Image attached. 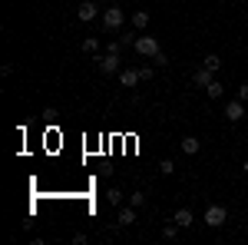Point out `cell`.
Masks as SVG:
<instances>
[{
	"instance_id": "obj_1",
	"label": "cell",
	"mask_w": 248,
	"mask_h": 245,
	"mask_svg": "<svg viewBox=\"0 0 248 245\" xmlns=\"http://www.w3.org/2000/svg\"><path fill=\"white\" fill-rule=\"evenodd\" d=\"M123 20H126V14H123V7H119V3L106 7V10H103V30H106V33H116V30L123 27Z\"/></svg>"
},
{
	"instance_id": "obj_19",
	"label": "cell",
	"mask_w": 248,
	"mask_h": 245,
	"mask_svg": "<svg viewBox=\"0 0 248 245\" xmlns=\"http://www.w3.org/2000/svg\"><path fill=\"white\" fill-rule=\"evenodd\" d=\"M129 206H146V192H133V196H129Z\"/></svg>"
},
{
	"instance_id": "obj_10",
	"label": "cell",
	"mask_w": 248,
	"mask_h": 245,
	"mask_svg": "<svg viewBox=\"0 0 248 245\" xmlns=\"http://www.w3.org/2000/svg\"><path fill=\"white\" fill-rule=\"evenodd\" d=\"M175 222H179L182 229H189L192 222H195V215H192V209H186V206H182V209H175Z\"/></svg>"
},
{
	"instance_id": "obj_12",
	"label": "cell",
	"mask_w": 248,
	"mask_h": 245,
	"mask_svg": "<svg viewBox=\"0 0 248 245\" xmlns=\"http://www.w3.org/2000/svg\"><path fill=\"white\" fill-rule=\"evenodd\" d=\"M133 27L136 30H146V27H149V10H136L133 14Z\"/></svg>"
},
{
	"instance_id": "obj_16",
	"label": "cell",
	"mask_w": 248,
	"mask_h": 245,
	"mask_svg": "<svg viewBox=\"0 0 248 245\" xmlns=\"http://www.w3.org/2000/svg\"><path fill=\"white\" fill-rule=\"evenodd\" d=\"M106 199H109V202H113L116 209L123 206V192H119V189H109V192H106Z\"/></svg>"
},
{
	"instance_id": "obj_3",
	"label": "cell",
	"mask_w": 248,
	"mask_h": 245,
	"mask_svg": "<svg viewBox=\"0 0 248 245\" xmlns=\"http://www.w3.org/2000/svg\"><path fill=\"white\" fill-rule=\"evenodd\" d=\"M136 53H142V57H155L159 53V40L155 37H136Z\"/></svg>"
},
{
	"instance_id": "obj_14",
	"label": "cell",
	"mask_w": 248,
	"mask_h": 245,
	"mask_svg": "<svg viewBox=\"0 0 248 245\" xmlns=\"http://www.w3.org/2000/svg\"><path fill=\"white\" fill-rule=\"evenodd\" d=\"M202 63H205L209 70H215V73H218V66H222V57H218V53H209V57L202 60Z\"/></svg>"
},
{
	"instance_id": "obj_2",
	"label": "cell",
	"mask_w": 248,
	"mask_h": 245,
	"mask_svg": "<svg viewBox=\"0 0 248 245\" xmlns=\"http://www.w3.org/2000/svg\"><path fill=\"white\" fill-rule=\"evenodd\" d=\"M225 219H229V209L225 206H209L205 209V226L218 229V226H225Z\"/></svg>"
},
{
	"instance_id": "obj_5",
	"label": "cell",
	"mask_w": 248,
	"mask_h": 245,
	"mask_svg": "<svg viewBox=\"0 0 248 245\" xmlns=\"http://www.w3.org/2000/svg\"><path fill=\"white\" fill-rule=\"evenodd\" d=\"M225 116H229L232 123H238V119L245 116V99H238V96L229 99V103H225Z\"/></svg>"
},
{
	"instance_id": "obj_7",
	"label": "cell",
	"mask_w": 248,
	"mask_h": 245,
	"mask_svg": "<svg viewBox=\"0 0 248 245\" xmlns=\"http://www.w3.org/2000/svg\"><path fill=\"white\" fill-rule=\"evenodd\" d=\"M139 80H142V76H139V70H133V66H123V70H119V83H123L126 90H133Z\"/></svg>"
},
{
	"instance_id": "obj_22",
	"label": "cell",
	"mask_w": 248,
	"mask_h": 245,
	"mask_svg": "<svg viewBox=\"0 0 248 245\" xmlns=\"http://www.w3.org/2000/svg\"><path fill=\"white\" fill-rule=\"evenodd\" d=\"M238 99H245V103H248V83H242V86H238Z\"/></svg>"
},
{
	"instance_id": "obj_13",
	"label": "cell",
	"mask_w": 248,
	"mask_h": 245,
	"mask_svg": "<svg viewBox=\"0 0 248 245\" xmlns=\"http://www.w3.org/2000/svg\"><path fill=\"white\" fill-rule=\"evenodd\" d=\"M205 93H209V96H212V99H218V96L225 93V86H222V83H218V80H212L209 86H205Z\"/></svg>"
},
{
	"instance_id": "obj_9",
	"label": "cell",
	"mask_w": 248,
	"mask_h": 245,
	"mask_svg": "<svg viewBox=\"0 0 248 245\" xmlns=\"http://www.w3.org/2000/svg\"><path fill=\"white\" fill-rule=\"evenodd\" d=\"M119 226H133L136 222V206H119Z\"/></svg>"
},
{
	"instance_id": "obj_6",
	"label": "cell",
	"mask_w": 248,
	"mask_h": 245,
	"mask_svg": "<svg viewBox=\"0 0 248 245\" xmlns=\"http://www.w3.org/2000/svg\"><path fill=\"white\" fill-rule=\"evenodd\" d=\"M96 14H99V7H96V0H83L77 7V17L83 20V23H90V20H96Z\"/></svg>"
},
{
	"instance_id": "obj_20",
	"label": "cell",
	"mask_w": 248,
	"mask_h": 245,
	"mask_svg": "<svg viewBox=\"0 0 248 245\" xmlns=\"http://www.w3.org/2000/svg\"><path fill=\"white\" fill-rule=\"evenodd\" d=\"M179 229H182V226H166V229H162V235H166V239H175V235H179Z\"/></svg>"
},
{
	"instance_id": "obj_24",
	"label": "cell",
	"mask_w": 248,
	"mask_h": 245,
	"mask_svg": "<svg viewBox=\"0 0 248 245\" xmlns=\"http://www.w3.org/2000/svg\"><path fill=\"white\" fill-rule=\"evenodd\" d=\"M245 206H248V199H245Z\"/></svg>"
},
{
	"instance_id": "obj_23",
	"label": "cell",
	"mask_w": 248,
	"mask_h": 245,
	"mask_svg": "<svg viewBox=\"0 0 248 245\" xmlns=\"http://www.w3.org/2000/svg\"><path fill=\"white\" fill-rule=\"evenodd\" d=\"M242 172H245V176H248V159H245V166H242Z\"/></svg>"
},
{
	"instance_id": "obj_4",
	"label": "cell",
	"mask_w": 248,
	"mask_h": 245,
	"mask_svg": "<svg viewBox=\"0 0 248 245\" xmlns=\"http://www.w3.org/2000/svg\"><path fill=\"white\" fill-rule=\"evenodd\" d=\"M96 63H99L103 73H119V70H123V57H119V53H103Z\"/></svg>"
},
{
	"instance_id": "obj_17",
	"label": "cell",
	"mask_w": 248,
	"mask_h": 245,
	"mask_svg": "<svg viewBox=\"0 0 248 245\" xmlns=\"http://www.w3.org/2000/svg\"><path fill=\"white\" fill-rule=\"evenodd\" d=\"M159 172H162V176H172V172H175V163H172V159H162V163H159Z\"/></svg>"
},
{
	"instance_id": "obj_15",
	"label": "cell",
	"mask_w": 248,
	"mask_h": 245,
	"mask_svg": "<svg viewBox=\"0 0 248 245\" xmlns=\"http://www.w3.org/2000/svg\"><path fill=\"white\" fill-rule=\"evenodd\" d=\"M83 50H86V53H99V40L86 37V40H83Z\"/></svg>"
},
{
	"instance_id": "obj_18",
	"label": "cell",
	"mask_w": 248,
	"mask_h": 245,
	"mask_svg": "<svg viewBox=\"0 0 248 245\" xmlns=\"http://www.w3.org/2000/svg\"><path fill=\"white\" fill-rule=\"evenodd\" d=\"M123 47H126L123 40H113V43H106V53H119L123 57Z\"/></svg>"
},
{
	"instance_id": "obj_21",
	"label": "cell",
	"mask_w": 248,
	"mask_h": 245,
	"mask_svg": "<svg viewBox=\"0 0 248 245\" xmlns=\"http://www.w3.org/2000/svg\"><path fill=\"white\" fill-rule=\"evenodd\" d=\"M153 63H155V66H166V63H169V57H166V53L159 50V53H155V57H153Z\"/></svg>"
},
{
	"instance_id": "obj_11",
	"label": "cell",
	"mask_w": 248,
	"mask_h": 245,
	"mask_svg": "<svg viewBox=\"0 0 248 245\" xmlns=\"http://www.w3.org/2000/svg\"><path fill=\"white\" fill-rule=\"evenodd\" d=\"M179 146H182V152H189V156H195V152L202 149V143H199L195 136H182V143H179Z\"/></svg>"
},
{
	"instance_id": "obj_8",
	"label": "cell",
	"mask_w": 248,
	"mask_h": 245,
	"mask_svg": "<svg viewBox=\"0 0 248 245\" xmlns=\"http://www.w3.org/2000/svg\"><path fill=\"white\" fill-rule=\"evenodd\" d=\"M212 80H215V70H209V66H205V63H202V66H199V70H195V83H199V86H202V90H205V86H209Z\"/></svg>"
}]
</instances>
